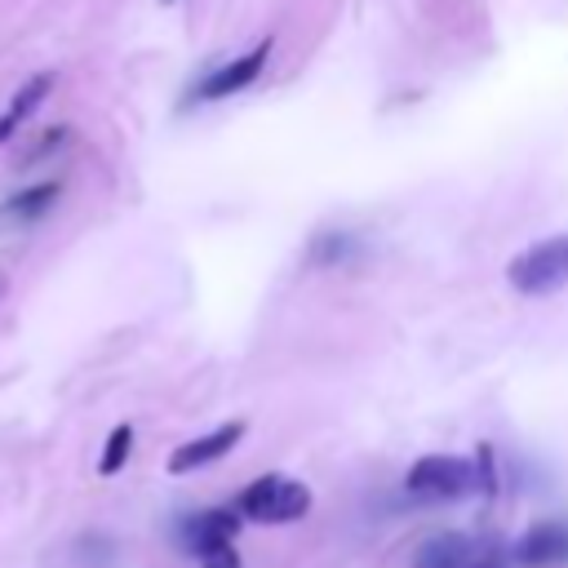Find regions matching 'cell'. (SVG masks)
Here are the masks:
<instances>
[{"label":"cell","instance_id":"6da1fadb","mask_svg":"<svg viewBox=\"0 0 568 568\" xmlns=\"http://www.w3.org/2000/svg\"><path fill=\"white\" fill-rule=\"evenodd\" d=\"M404 484H408V493H413V497H422V501H453V497L479 493V484H484V488H493L488 466L479 470L470 457H453V453L417 457Z\"/></svg>","mask_w":568,"mask_h":568},{"label":"cell","instance_id":"7a4b0ae2","mask_svg":"<svg viewBox=\"0 0 568 568\" xmlns=\"http://www.w3.org/2000/svg\"><path fill=\"white\" fill-rule=\"evenodd\" d=\"M506 280L524 297H546V293L564 288L568 284V235H550V240L528 244L519 257H510Z\"/></svg>","mask_w":568,"mask_h":568},{"label":"cell","instance_id":"3957f363","mask_svg":"<svg viewBox=\"0 0 568 568\" xmlns=\"http://www.w3.org/2000/svg\"><path fill=\"white\" fill-rule=\"evenodd\" d=\"M235 510L253 524H293L311 510V488L288 475H262L240 493Z\"/></svg>","mask_w":568,"mask_h":568},{"label":"cell","instance_id":"277c9868","mask_svg":"<svg viewBox=\"0 0 568 568\" xmlns=\"http://www.w3.org/2000/svg\"><path fill=\"white\" fill-rule=\"evenodd\" d=\"M506 546L493 541V537H466V532H444V537H430L413 568H506Z\"/></svg>","mask_w":568,"mask_h":568},{"label":"cell","instance_id":"5b68a950","mask_svg":"<svg viewBox=\"0 0 568 568\" xmlns=\"http://www.w3.org/2000/svg\"><path fill=\"white\" fill-rule=\"evenodd\" d=\"M271 44H275V40L262 36L248 53H240V58H231V62L204 71L200 84H195V102H217V98H231V93L248 89V84L262 75V67H266V58H271Z\"/></svg>","mask_w":568,"mask_h":568},{"label":"cell","instance_id":"8992f818","mask_svg":"<svg viewBox=\"0 0 568 568\" xmlns=\"http://www.w3.org/2000/svg\"><path fill=\"white\" fill-rule=\"evenodd\" d=\"M510 559H515L519 568H555V564H568V524H559V519L532 524V528L515 541Z\"/></svg>","mask_w":568,"mask_h":568},{"label":"cell","instance_id":"52a82bcc","mask_svg":"<svg viewBox=\"0 0 568 568\" xmlns=\"http://www.w3.org/2000/svg\"><path fill=\"white\" fill-rule=\"evenodd\" d=\"M240 439H244V422H226V426H217V430H209V435H200V439H186V444H178V448L169 453V475L200 470V466L226 457Z\"/></svg>","mask_w":568,"mask_h":568},{"label":"cell","instance_id":"ba28073f","mask_svg":"<svg viewBox=\"0 0 568 568\" xmlns=\"http://www.w3.org/2000/svg\"><path fill=\"white\" fill-rule=\"evenodd\" d=\"M182 532H186L191 550L204 555V550H213V546L235 541V532H240V510H226V506H217V510H200L195 519H186Z\"/></svg>","mask_w":568,"mask_h":568},{"label":"cell","instance_id":"9c48e42d","mask_svg":"<svg viewBox=\"0 0 568 568\" xmlns=\"http://www.w3.org/2000/svg\"><path fill=\"white\" fill-rule=\"evenodd\" d=\"M58 195H62V182L58 178H44L36 186H22L18 195H9L0 204V222H40L44 213H53Z\"/></svg>","mask_w":568,"mask_h":568},{"label":"cell","instance_id":"30bf717a","mask_svg":"<svg viewBox=\"0 0 568 568\" xmlns=\"http://www.w3.org/2000/svg\"><path fill=\"white\" fill-rule=\"evenodd\" d=\"M49 93H53V71H36L31 80H22V89L9 98V106H4V115H0V142H9V138L18 133V124H27V120L36 115V106H40Z\"/></svg>","mask_w":568,"mask_h":568},{"label":"cell","instance_id":"8fae6325","mask_svg":"<svg viewBox=\"0 0 568 568\" xmlns=\"http://www.w3.org/2000/svg\"><path fill=\"white\" fill-rule=\"evenodd\" d=\"M359 248H364V244H359L351 231H324V235L311 240L306 262H311V266H333V262H346V257L359 253Z\"/></svg>","mask_w":568,"mask_h":568},{"label":"cell","instance_id":"7c38bea8","mask_svg":"<svg viewBox=\"0 0 568 568\" xmlns=\"http://www.w3.org/2000/svg\"><path fill=\"white\" fill-rule=\"evenodd\" d=\"M129 453H133V426H129V422H120V426L106 435V448H102L98 470H102V475H115V470L129 462Z\"/></svg>","mask_w":568,"mask_h":568},{"label":"cell","instance_id":"4fadbf2b","mask_svg":"<svg viewBox=\"0 0 568 568\" xmlns=\"http://www.w3.org/2000/svg\"><path fill=\"white\" fill-rule=\"evenodd\" d=\"M67 142H71V129H67V124H58V129H44V133L36 138V146H27V151H22V164H40V160L58 155Z\"/></svg>","mask_w":568,"mask_h":568},{"label":"cell","instance_id":"5bb4252c","mask_svg":"<svg viewBox=\"0 0 568 568\" xmlns=\"http://www.w3.org/2000/svg\"><path fill=\"white\" fill-rule=\"evenodd\" d=\"M200 568H240V555H235V546L226 541V546L204 550V555H200Z\"/></svg>","mask_w":568,"mask_h":568},{"label":"cell","instance_id":"9a60e30c","mask_svg":"<svg viewBox=\"0 0 568 568\" xmlns=\"http://www.w3.org/2000/svg\"><path fill=\"white\" fill-rule=\"evenodd\" d=\"M4 288H9V280H4V271H0V297H4Z\"/></svg>","mask_w":568,"mask_h":568},{"label":"cell","instance_id":"2e32d148","mask_svg":"<svg viewBox=\"0 0 568 568\" xmlns=\"http://www.w3.org/2000/svg\"><path fill=\"white\" fill-rule=\"evenodd\" d=\"M160 4H173V0H160Z\"/></svg>","mask_w":568,"mask_h":568}]
</instances>
